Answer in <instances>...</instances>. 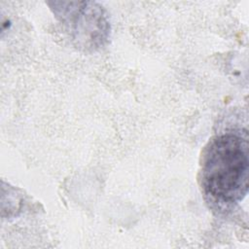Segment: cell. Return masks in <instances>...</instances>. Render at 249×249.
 I'll list each match as a JSON object with an SVG mask.
<instances>
[{"instance_id":"1","label":"cell","mask_w":249,"mask_h":249,"mask_svg":"<svg viewBox=\"0 0 249 249\" xmlns=\"http://www.w3.org/2000/svg\"><path fill=\"white\" fill-rule=\"evenodd\" d=\"M249 144L246 131L226 132L209 144L202 166L208 196L222 204L242 200L248 193Z\"/></svg>"},{"instance_id":"2","label":"cell","mask_w":249,"mask_h":249,"mask_svg":"<svg viewBox=\"0 0 249 249\" xmlns=\"http://www.w3.org/2000/svg\"><path fill=\"white\" fill-rule=\"evenodd\" d=\"M74 46L84 52H95L110 36V21L105 9L92 1L48 2Z\"/></svg>"}]
</instances>
